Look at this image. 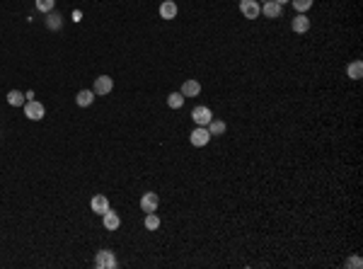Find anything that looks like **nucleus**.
<instances>
[{
  "label": "nucleus",
  "instance_id": "1",
  "mask_svg": "<svg viewBox=\"0 0 363 269\" xmlns=\"http://www.w3.org/2000/svg\"><path fill=\"white\" fill-rule=\"evenodd\" d=\"M22 109H24V117H27L29 122H42V119L46 117L44 104H42L39 100H27Z\"/></svg>",
  "mask_w": 363,
  "mask_h": 269
},
{
  "label": "nucleus",
  "instance_id": "2",
  "mask_svg": "<svg viewBox=\"0 0 363 269\" xmlns=\"http://www.w3.org/2000/svg\"><path fill=\"white\" fill-rule=\"evenodd\" d=\"M116 255L111 252V250H99L97 255H95V267L97 269H116Z\"/></svg>",
  "mask_w": 363,
  "mask_h": 269
},
{
  "label": "nucleus",
  "instance_id": "3",
  "mask_svg": "<svg viewBox=\"0 0 363 269\" xmlns=\"http://www.w3.org/2000/svg\"><path fill=\"white\" fill-rule=\"evenodd\" d=\"M209 141H211V134H209V129H206V126H196V129L191 131V136H189V143H191L194 148L209 146Z\"/></svg>",
  "mask_w": 363,
  "mask_h": 269
},
{
  "label": "nucleus",
  "instance_id": "4",
  "mask_svg": "<svg viewBox=\"0 0 363 269\" xmlns=\"http://www.w3.org/2000/svg\"><path fill=\"white\" fill-rule=\"evenodd\" d=\"M240 12L242 17H247V20H257L262 15V5L257 0H240Z\"/></svg>",
  "mask_w": 363,
  "mask_h": 269
},
{
  "label": "nucleus",
  "instance_id": "5",
  "mask_svg": "<svg viewBox=\"0 0 363 269\" xmlns=\"http://www.w3.org/2000/svg\"><path fill=\"white\" fill-rule=\"evenodd\" d=\"M191 119H194L196 126H209V122L213 119V112H211L209 107L198 104V107H194V112H191Z\"/></svg>",
  "mask_w": 363,
  "mask_h": 269
},
{
  "label": "nucleus",
  "instance_id": "6",
  "mask_svg": "<svg viewBox=\"0 0 363 269\" xmlns=\"http://www.w3.org/2000/svg\"><path fill=\"white\" fill-rule=\"evenodd\" d=\"M157 206H160V197H157L155 191H145L143 197H141V209H143V213L157 211Z\"/></svg>",
  "mask_w": 363,
  "mask_h": 269
},
{
  "label": "nucleus",
  "instance_id": "7",
  "mask_svg": "<svg viewBox=\"0 0 363 269\" xmlns=\"http://www.w3.org/2000/svg\"><path fill=\"white\" fill-rule=\"evenodd\" d=\"M95 95L97 97H102V95H109L111 90H114V80L109 78V75H99V78H95Z\"/></svg>",
  "mask_w": 363,
  "mask_h": 269
},
{
  "label": "nucleus",
  "instance_id": "8",
  "mask_svg": "<svg viewBox=\"0 0 363 269\" xmlns=\"http://www.w3.org/2000/svg\"><path fill=\"white\" fill-rule=\"evenodd\" d=\"M90 209L97 213V216H102V213H107L111 209L109 206V199L104 197V194H95L92 199H90Z\"/></svg>",
  "mask_w": 363,
  "mask_h": 269
},
{
  "label": "nucleus",
  "instance_id": "9",
  "mask_svg": "<svg viewBox=\"0 0 363 269\" xmlns=\"http://www.w3.org/2000/svg\"><path fill=\"white\" fill-rule=\"evenodd\" d=\"M291 29H293L296 34H305V32H308V29H310V20L305 17V12H298L296 17L291 20Z\"/></svg>",
  "mask_w": 363,
  "mask_h": 269
},
{
  "label": "nucleus",
  "instance_id": "10",
  "mask_svg": "<svg viewBox=\"0 0 363 269\" xmlns=\"http://www.w3.org/2000/svg\"><path fill=\"white\" fill-rule=\"evenodd\" d=\"M177 12H179V8H177L175 0H163L160 3V17L163 20H175Z\"/></svg>",
  "mask_w": 363,
  "mask_h": 269
},
{
  "label": "nucleus",
  "instance_id": "11",
  "mask_svg": "<svg viewBox=\"0 0 363 269\" xmlns=\"http://www.w3.org/2000/svg\"><path fill=\"white\" fill-rule=\"evenodd\" d=\"M281 10H284V5H278L276 0H266L264 5H262V15H264V17H269V20L281 17Z\"/></svg>",
  "mask_w": 363,
  "mask_h": 269
},
{
  "label": "nucleus",
  "instance_id": "12",
  "mask_svg": "<svg viewBox=\"0 0 363 269\" xmlns=\"http://www.w3.org/2000/svg\"><path fill=\"white\" fill-rule=\"evenodd\" d=\"M102 225H104V228H107V230H116V228H119L121 225V216L116 211H107V213H102Z\"/></svg>",
  "mask_w": 363,
  "mask_h": 269
},
{
  "label": "nucleus",
  "instance_id": "13",
  "mask_svg": "<svg viewBox=\"0 0 363 269\" xmlns=\"http://www.w3.org/2000/svg\"><path fill=\"white\" fill-rule=\"evenodd\" d=\"M95 97H97L95 90H80V92L75 95V104L77 107H90V104L95 102Z\"/></svg>",
  "mask_w": 363,
  "mask_h": 269
},
{
  "label": "nucleus",
  "instance_id": "14",
  "mask_svg": "<svg viewBox=\"0 0 363 269\" xmlns=\"http://www.w3.org/2000/svg\"><path fill=\"white\" fill-rule=\"evenodd\" d=\"M179 92H182L184 97H196V95H201V83H198V80H187Z\"/></svg>",
  "mask_w": 363,
  "mask_h": 269
},
{
  "label": "nucleus",
  "instance_id": "15",
  "mask_svg": "<svg viewBox=\"0 0 363 269\" xmlns=\"http://www.w3.org/2000/svg\"><path fill=\"white\" fill-rule=\"evenodd\" d=\"M44 24L49 27V29H51V32H56V29H61V27H63V17H61V12H58V15H56L54 10H51V12H46V20H44Z\"/></svg>",
  "mask_w": 363,
  "mask_h": 269
},
{
  "label": "nucleus",
  "instance_id": "16",
  "mask_svg": "<svg viewBox=\"0 0 363 269\" xmlns=\"http://www.w3.org/2000/svg\"><path fill=\"white\" fill-rule=\"evenodd\" d=\"M184 100H187V97H184L182 92H170V95H167V107H170V109H182V107H184Z\"/></svg>",
  "mask_w": 363,
  "mask_h": 269
},
{
  "label": "nucleus",
  "instance_id": "17",
  "mask_svg": "<svg viewBox=\"0 0 363 269\" xmlns=\"http://www.w3.org/2000/svg\"><path fill=\"white\" fill-rule=\"evenodd\" d=\"M346 75L351 80H361L363 78V63L361 61H351L349 66H346Z\"/></svg>",
  "mask_w": 363,
  "mask_h": 269
},
{
  "label": "nucleus",
  "instance_id": "18",
  "mask_svg": "<svg viewBox=\"0 0 363 269\" xmlns=\"http://www.w3.org/2000/svg\"><path fill=\"white\" fill-rule=\"evenodd\" d=\"M206 129H209V134H211V136H223L228 126H225V122H223V119H211Z\"/></svg>",
  "mask_w": 363,
  "mask_h": 269
},
{
  "label": "nucleus",
  "instance_id": "19",
  "mask_svg": "<svg viewBox=\"0 0 363 269\" xmlns=\"http://www.w3.org/2000/svg\"><path fill=\"white\" fill-rule=\"evenodd\" d=\"M24 102H27V97H24L20 90H10V92H8V104H10V107H24Z\"/></svg>",
  "mask_w": 363,
  "mask_h": 269
},
{
  "label": "nucleus",
  "instance_id": "20",
  "mask_svg": "<svg viewBox=\"0 0 363 269\" xmlns=\"http://www.w3.org/2000/svg\"><path fill=\"white\" fill-rule=\"evenodd\" d=\"M34 8L46 15V12H51L56 8V0H34Z\"/></svg>",
  "mask_w": 363,
  "mask_h": 269
},
{
  "label": "nucleus",
  "instance_id": "21",
  "mask_svg": "<svg viewBox=\"0 0 363 269\" xmlns=\"http://www.w3.org/2000/svg\"><path fill=\"white\" fill-rule=\"evenodd\" d=\"M145 228H148V230H157V228H160V216H157V213H145Z\"/></svg>",
  "mask_w": 363,
  "mask_h": 269
},
{
  "label": "nucleus",
  "instance_id": "22",
  "mask_svg": "<svg viewBox=\"0 0 363 269\" xmlns=\"http://www.w3.org/2000/svg\"><path fill=\"white\" fill-rule=\"evenodd\" d=\"M291 5H293L298 12H308L310 8H312V0H291Z\"/></svg>",
  "mask_w": 363,
  "mask_h": 269
},
{
  "label": "nucleus",
  "instance_id": "23",
  "mask_svg": "<svg viewBox=\"0 0 363 269\" xmlns=\"http://www.w3.org/2000/svg\"><path fill=\"white\" fill-rule=\"evenodd\" d=\"M346 267H349V269H361L363 267V259L358 257V255H353V257L346 259Z\"/></svg>",
  "mask_w": 363,
  "mask_h": 269
},
{
  "label": "nucleus",
  "instance_id": "24",
  "mask_svg": "<svg viewBox=\"0 0 363 269\" xmlns=\"http://www.w3.org/2000/svg\"><path fill=\"white\" fill-rule=\"evenodd\" d=\"M83 20V12L80 10H73V22H80Z\"/></svg>",
  "mask_w": 363,
  "mask_h": 269
},
{
  "label": "nucleus",
  "instance_id": "25",
  "mask_svg": "<svg viewBox=\"0 0 363 269\" xmlns=\"http://www.w3.org/2000/svg\"><path fill=\"white\" fill-rule=\"evenodd\" d=\"M276 3H278V5H286V3H291V0H276Z\"/></svg>",
  "mask_w": 363,
  "mask_h": 269
},
{
  "label": "nucleus",
  "instance_id": "26",
  "mask_svg": "<svg viewBox=\"0 0 363 269\" xmlns=\"http://www.w3.org/2000/svg\"><path fill=\"white\" fill-rule=\"evenodd\" d=\"M257 3H266V0H257Z\"/></svg>",
  "mask_w": 363,
  "mask_h": 269
}]
</instances>
